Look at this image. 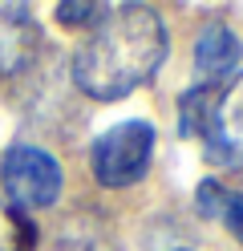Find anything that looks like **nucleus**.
Masks as SVG:
<instances>
[{"instance_id":"nucleus-1","label":"nucleus","mask_w":243,"mask_h":251,"mask_svg":"<svg viewBox=\"0 0 243 251\" xmlns=\"http://www.w3.org/2000/svg\"><path fill=\"white\" fill-rule=\"evenodd\" d=\"M170 28L150 4H113L73 53V85L93 101H122L166 65Z\"/></svg>"},{"instance_id":"nucleus-2","label":"nucleus","mask_w":243,"mask_h":251,"mask_svg":"<svg viewBox=\"0 0 243 251\" xmlns=\"http://www.w3.org/2000/svg\"><path fill=\"white\" fill-rule=\"evenodd\" d=\"M154 142H158V130L146 118H126L118 126H109V130H102L89 142L93 178L106 191H122V186L142 182L146 170H150V158H154Z\"/></svg>"},{"instance_id":"nucleus-3","label":"nucleus","mask_w":243,"mask_h":251,"mask_svg":"<svg viewBox=\"0 0 243 251\" xmlns=\"http://www.w3.org/2000/svg\"><path fill=\"white\" fill-rule=\"evenodd\" d=\"M0 182H4V195L16 211H45L61 199V162L41 146L16 142L4 150L0 158Z\"/></svg>"},{"instance_id":"nucleus-4","label":"nucleus","mask_w":243,"mask_h":251,"mask_svg":"<svg viewBox=\"0 0 243 251\" xmlns=\"http://www.w3.org/2000/svg\"><path fill=\"white\" fill-rule=\"evenodd\" d=\"M203 158L223 170L243 166V73L215 93V105L203 126Z\"/></svg>"},{"instance_id":"nucleus-5","label":"nucleus","mask_w":243,"mask_h":251,"mask_svg":"<svg viewBox=\"0 0 243 251\" xmlns=\"http://www.w3.org/2000/svg\"><path fill=\"white\" fill-rule=\"evenodd\" d=\"M41 49V25L28 4L0 0V81L21 77Z\"/></svg>"},{"instance_id":"nucleus-6","label":"nucleus","mask_w":243,"mask_h":251,"mask_svg":"<svg viewBox=\"0 0 243 251\" xmlns=\"http://www.w3.org/2000/svg\"><path fill=\"white\" fill-rule=\"evenodd\" d=\"M239 61H243L239 33L223 21H211L199 33V41H194V73H199V81L219 85L223 77H231L239 69Z\"/></svg>"},{"instance_id":"nucleus-7","label":"nucleus","mask_w":243,"mask_h":251,"mask_svg":"<svg viewBox=\"0 0 243 251\" xmlns=\"http://www.w3.org/2000/svg\"><path fill=\"white\" fill-rule=\"evenodd\" d=\"M194 207L207 219H219V223L243 243V191H227L219 178H203L199 191H194Z\"/></svg>"},{"instance_id":"nucleus-8","label":"nucleus","mask_w":243,"mask_h":251,"mask_svg":"<svg viewBox=\"0 0 243 251\" xmlns=\"http://www.w3.org/2000/svg\"><path fill=\"white\" fill-rule=\"evenodd\" d=\"M215 93H219V85L199 81L178 98V138H203V126H207L211 105H215Z\"/></svg>"},{"instance_id":"nucleus-9","label":"nucleus","mask_w":243,"mask_h":251,"mask_svg":"<svg viewBox=\"0 0 243 251\" xmlns=\"http://www.w3.org/2000/svg\"><path fill=\"white\" fill-rule=\"evenodd\" d=\"M0 251H37V223L12 202H0Z\"/></svg>"},{"instance_id":"nucleus-10","label":"nucleus","mask_w":243,"mask_h":251,"mask_svg":"<svg viewBox=\"0 0 243 251\" xmlns=\"http://www.w3.org/2000/svg\"><path fill=\"white\" fill-rule=\"evenodd\" d=\"M109 4H57V21L69 25V28H81V25H97L106 17Z\"/></svg>"},{"instance_id":"nucleus-11","label":"nucleus","mask_w":243,"mask_h":251,"mask_svg":"<svg viewBox=\"0 0 243 251\" xmlns=\"http://www.w3.org/2000/svg\"><path fill=\"white\" fill-rule=\"evenodd\" d=\"M178 251H183V247H178Z\"/></svg>"}]
</instances>
